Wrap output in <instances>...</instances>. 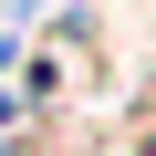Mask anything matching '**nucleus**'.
Masks as SVG:
<instances>
[]
</instances>
